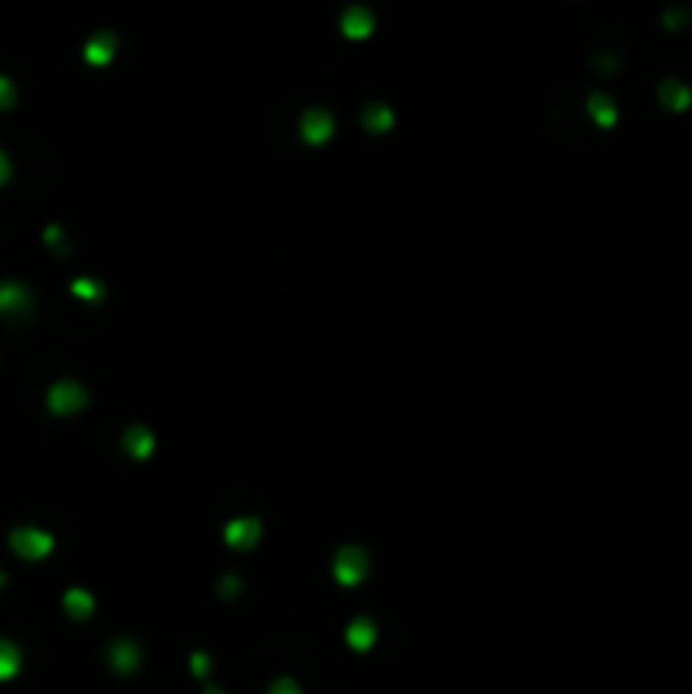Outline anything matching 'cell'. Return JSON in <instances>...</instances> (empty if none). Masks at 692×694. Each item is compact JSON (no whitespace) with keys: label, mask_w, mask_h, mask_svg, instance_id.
<instances>
[{"label":"cell","mask_w":692,"mask_h":694,"mask_svg":"<svg viewBox=\"0 0 692 694\" xmlns=\"http://www.w3.org/2000/svg\"><path fill=\"white\" fill-rule=\"evenodd\" d=\"M92 610H96V599H92L88 589H69L65 593V613L71 620H88Z\"/></svg>","instance_id":"13"},{"label":"cell","mask_w":692,"mask_h":694,"mask_svg":"<svg viewBox=\"0 0 692 694\" xmlns=\"http://www.w3.org/2000/svg\"><path fill=\"white\" fill-rule=\"evenodd\" d=\"M31 308V292L17 281H0V315H21Z\"/></svg>","instance_id":"6"},{"label":"cell","mask_w":692,"mask_h":694,"mask_svg":"<svg viewBox=\"0 0 692 694\" xmlns=\"http://www.w3.org/2000/svg\"><path fill=\"white\" fill-rule=\"evenodd\" d=\"M258 539H262V522H258V518H248V515H245V518H235V522L225 525V542L231 549H238V552L254 549Z\"/></svg>","instance_id":"4"},{"label":"cell","mask_w":692,"mask_h":694,"mask_svg":"<svg viewBox=\"0 0 692 694\" xmlns=\"http://www.w3.org/2000/svg\"><path fill=\"white\" fill-rule=\"evenodd\" d=\"M88 397H85V389L78 383H71V379H61L55 387L48 389V410L58 416H69V414H78Z\"/></svg>","instance_id":"3"},{"label":"cell","mask_w":692,"mask_h":694,"mask_svg":"<svg viewBox=\"0 0 692 694\" xmlns=\"http://www.w3.org/2000/svg\"><path fill=\"white\" fill-rule=\"evenodd\" d=\"M7 180H11V160L0 153V187H4Z\"/></svg>","instance_id":"21"},{"label":"cell","mask_w":692,"mask_h":694,"mask_svg":"<svg viewBox=\"0 0 692 694\" xmlns=\"http://www.w3.org/2000/svg\"><path fill=\"white\" fill-rule=\"evenodd\" d=\"M333 115L326 109H309L306 115H302V123H299V132H302V139L309 142V146H323V142H329L333 139Z\"/></svg>","instance_id":"5"},{"label":"cell","mask_w":692,"mask_h":694,"mask_svg":"<svg viewBox=\"0 0 692 694\" xmlns=\"http://www.w3.org/2000/svg\"><path fill=\"white\" fill-rule=\"evenodd\" d=\"M269 694H302V691H299V684L292 678H279L269 688Z\"/></svg>","instance_id":"20"},{"label":"cell","mask_w":692,"mask_h":694,"mask_svg":"<svg viewBox=\"0 0 692 694\" xmlns=\"http://www.w3.org/2000/svg\"><path fill=\"white\" fill-rule=\"evenodd\" d=\"M659 98H662V105H669L672 112H686L692 105V88L686 82H678V78H669V82H662V88H659Z\"/></svg>","instance_id":"11"},{"label":"cell","mask_w":692,"mask_h":694,"mask_svg":"<svg viewBox=\"0 0 692 694\" xmlns=\"http://www.w3.org/2000/svg\"><path fill=\"white\" fill-rule=\"evenodd\" d=\"M113 55H115V38L109 34V31H102V34H96V38H88V44H85V61H88V65H96V68L109 65Z\"/></svg>","instance_id":"10"},{"label":"cell","mask_w":692,"mask_h":694,"mask_svg":"<svg viewBox=\"0 0 692 694\" xmlns=\"http://www.w3.org/2000/svg\"><path fill=\"white\" fill-rule=\"evenodd\" d=\"M71 295L82 298V302H99L102 295H106V288H102L99 281H92V278H75V281H71Z\"/></svg>","instance_id":"17"},{"label":"cell","mask_w":692,"mask_h":694,"mask_svg":"<svg viewBox=\"0 0 692 694\" xmlns=\"http://www.w3.org/2000/svg\"><path fill=\"white\" fill-rule=\"evenodd\" d=\"M204 694H225V691H217V688H208V691H204Z\"/></svg>","instance_id":"23"},{"label":"cell","mask_w":692,"mask_h":694,"mask_svg":"<svg viewBox=\"0 0 692 694\" xmlns=\"http://www.w3.org/2000/svg\"><path fill=\"white\" fill-rule=\"evenodd\" d=\"M364 125H367L370 132H391V125H394V112L377 102V105H370V109L364 112Z\"/></svg>","instance_id":"15"},{"label":"cell","mask_w":692,"mask_h":694,"mask_svg":"<svg viewBox=\"0 0 692 694\" xmlns=\"http://www.w3.org/2000/svg\"><path fill=\"white\" fill-rule=\"evenodd\" d=\"M346 644H350L356 653L370 651V647L377 644V626H374V620H367V616L354 620V624L346 626Z\"/></svg>","instance_id":"12"},{"label":"cell","mask_w":692,"mask_h":694,"mask_svg":"<svg viewBox=\"0 0 692 694\" xmlns=\"http://www.w3.org/2000/svg\"><path fill=\"white\" fill-rule=\"evenodd\" d=\"M17 102V88H14V82L7 78V75H0V112L4 109H11Z\"/></svg>","instance_id":"18"},{"label":"cell","mask_w":692,"mask_h":694,"mask_svg":"<svg viewBox=\"0 0 692 694\" xmlns=\"http://www.w3.org/2000/svg\"><path fill=\"white\" fill-rule=\"evenodd\" d=\"M0 586H4V576H0Z\"/></svg>","instance_id":"24"},{"label":"cell","mask_w":692,"mask_h":694,"mask_svg":"<svg viewBox=\"0 0 692 694\" xmlns=\"http://www.w3.org/2000/svg\"><path fill=\"white\" fill-rule=\"evenodd\" d=\"M587 112H591V119L601 125V129H611V125L618 123V105H614L608 96H601V92H597V96H591V102H587Z\"/></svg>","instance_id":"14"},{"label":"cell","mask_w":692,"mask_h":694,"mask_svg":"<svg viewBox=\"0 0 692 694\" xmlns=\"http://www.w3.org/2000/svg\"><path fill=\"white\" fill-rule=\"evenodd\" d=\"M109 664L119 671V674H133L140 667V647L133 640H115L109 647Z\"/></svg>","instance_id":"9"},{"label":"cell","mask_w":692,"mask_h":694,"mask_svg":"<svg viewBox=\"0 0 692 694\" xmlns=\"http://www.w3.org/2000/svg\"><path fill=\"white\" fill-rule=\"evenodd\" d=\"M370 572V559L360 545H343L333 559V576L339 586H360Z\"/></svg>","instance_id":"1"},{"label":"cell","mask_w":692,"mask_h":694,"mask_svg":"<svg viewBox=\"0 0 692 694\" xmlns=\"http://www.w3.org/2000/svg\"><path fill=\"white\" fill-rule=\"evenodd\" d=\"M343 34L354 38V41L370 38V34H374V14H370L367 7H350V11L343 14Z\"/></svg>","instance_id":"7"},{"label":"cell","mask_w":692,"mask_h":694,"mask_svg":"<svg viewBox=\"0 0 692 694\" xmlns=\"http://www.w3.org/2000/svg\"><path fill=\"white\" fill-rule=\"evenodd\" d=\"M44 241H48L51 248H61V231H58V227H48V231H44Z\"/></svg>","instance_id":"22"},{"label":"cell","mask_w":692,"mask_h":694,"mask_svg":"<svg viewBox=\"0 0 692 694\" xmlns=\"http://www.w3.org/2000/svg\"><path fill=\"white\" fill-rule=\"evenodd\" d=\"M11 549H14L21 559H28V562H38V559H44V555L55 549V539H51L48 532H42V528L24 525L11 532Z\"/></svg>","instance_id":"2"},{"label":"cell","mask_w":692,"mask_h":694,"mask_svg":"<svg viewBox=\"0 0 692 694\" xmlns=\"http://www.w3.org/2000/svg\"><path fill=\"white\" fill-rule=\"evenodd\" d=\"M21 671V651L11 640H0V680H11Z\"/></svg>","instance_id":"16"},{"label":"cell","mask_w":692,"mask_h":694,"mask_svg":"<svg viewBox=\"0 0 692 694\" xmlns=\"http://www.w3.org/2000/svg\"><path fill=\"white\" fill-rule=\"evenodd\" d=\"M190 667H194V674H198V678H208V674H211V657L198 651L194 657H190Z\"/></svg>","instance_id":"19"},{"label":"cell","mask_w":692,"mask_h":694,"mask_svg":"<svg viewBox=\"0 0 692 694\" xmlns=\"http://www.w3.org/2000/svg\"><path fill=\"white\" fill-rule=\"evenodd\" d=\"M123 447H126L129 458L146 461L156 451V437L146 431V427H129V431L123 434Z\"/></svg>","instance_id":"8"}]
</instances>
